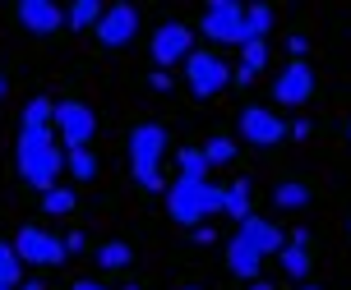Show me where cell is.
<instances>
[{"label": "cell", "mask_w": 351, "mask_h": 290, "mask_svg": "<svg viewBox=\"0 0 351 290\" xmlns=\"http://www.w3.org/2000/svg\"><path fill=\"white\" fill-rule=\"evenodd\" d=\"M231 74H236V69H231L222 55L213 51V47H194L190 60H185V83H190V92H194V97H204V102L227 92V88H231Z\"/></svg>", "instance_id": "obj_4"}, {"label": "cell", "mask_w": 351, "mask_h": 290, "mask_svg": "<svg viewBox=\"0 0 351 290\" xmlns=\"http://www.w3.org/2000/svg\"><path fill=\"white\" fill-rule=\"evenodd\" d=\"M0 286H23V263L14 254V239H0Z\"/></svg>", "instance_id": "obj_25"}, {"label": "cell", "mask_w": 351, "mask_h": 290, "mask_svg": "<svg viewBox=\"0 0 351 290\" xmlns=\"http://www.w3.org/2000/svg\"><path fill=\"white\" fill-rule=\"evenodd\" d=\"M97 18H102V5H97V0H74L70 5V28L74 33H93Z\"/></svg>", "instance_id": "obj_26"}, {"label": "cell", "mask_w": 351, "mask_h": 290, "mask_svg": "<svg viewBox=\"0 0 351 290\" xmlns=\"http://www.w3.org/2000/svg\"><path fill=\"white\" fill-rule=\"evenodd\" d=\"M300 290H324V286H300Z\"/></svg>", "instance_id": "obj_32"}, {"label": "cell", "mask_w": 351, "mask_h": 290, "mask_svg": "<svg viewBox=\"0 0 351 290\" xmlns=\"http://www.w3.org/2000/svg\"><path fill=\"white\" fill-rule=\"evenodd\" d=\"M263 65H268V42H245L241 47V69L231 74L236 83H250V79H259Z\"/></svg>", "instance_id": "obj_19"}, {"label": "cell", "mask_w": 351, "mask_h": 290, "mask_svg": "<svg viewBox=\"0 0 351 290\" xmlns=\"http://www.w3.org/2000/svg\"><path fill=\"white\" fill-rule=\"evenodd\" d=\"M14 254L23 267H60L70 249H65V239L51 235V230H42V226H23L14 235Z\"/></svg>", "instance_id": "obj_8"}, {"label": "cell", "mask_w": 351, "mask_h": 290, "mask_svg": "<svg viewBox=\"0 0 351 290\" xmlns=\"http://www.w3.org/2000/svg\"><path fill=\"white\" fill-rule=\"evenodd\" d=\"M139 23H143L139 10H134L130 0H116V5H106V10H102L93 37H97V47H102V51H121V47H130V42L139 37Z\"/></svg>", "instance_id": "obj_7"}, {"label": "cell", "mask_w": 351, "mask_h": 290, "mask_svg": "<svg viewBox=\"0 0 351 290\" xmlns=\"http://www.w3.org/2000/svg\"><path fill=\"white\" fill-rule=\"evenodd\" d=\"M14 18H19V28L28 37H37V42H47V37H56L65 28V10L56 0H23V5H14Z\"/></svg>", "instance_id": "obj_11"}, {"label": "cell", "mask_w": 351, "mask_h": 290, "mask_svg": "<svg viewBox=\"0 0 351 290\" xmlns=\"http://www.w3.org/2000/svg\"><path fill=\"white\" fill-rule=\"evenodd\" d=\"M278 263H282V272L291 276V281H305V276L315 272V249L310 244H296V239H287L278 249Z\"/></svg>", "instance_id": "obj_16"}, {"label": "cell", "mask_w": 351, "mask_h": 290, "mask_svg": "<svg viewBox=\"0 0 351 290\" xmlns=\"http://www.w3.org/2000/svg\"><path fill=\"white\" fill-rule=\"evenodd\" d=\"M42 212H51V217H74L79 212V194L70 185H56L42 194Z\"/></svg>", "instance_id": "obj_22"}, {"label": "cell", "mask_w": 351, "mask_h": 290, "mask_svg": "<svg viewBox=\"0 0 351 290\" xmlns=\"http://www.w3.org/2000/svg\"><path fill=\"white\" fill-rule=\"evenodd\" d=\"M250 212H254V185L250 180H231L227 185V217L245 222Z\"/></svg>", "instance_id": "obj_21"}, {"label": "cell", "mask_w": 351, "mask_h": 290, "mask_svg": "<svg viewBox=\"0 0 351 290\" xmlns=\"http://www.w3.org/2000/svg\"><path fill=\"white\" fill-rule=\"evenodd\" d=\"M125 290H139V286H125Z\"/></svg>", "instance_id": "obj_34"}, {"label": "cell", "mask_w": 351, "mask_h": 290, "mask_svg": "<svg viewBox=\"0 0 351 290\" xmlns=\"http://www.w3.org/2000/svg\"><path fill=\"white\" fill-rule=\"evenodd\" d=\"M0 290H14V286H0Z\"/></svg>", "instance_id": "obj_35"}, {"label": "cell", "mask_w": 351, "mask_h": 290, "mask_svg": "<svg viewBox=\"0 0 351 290\" xmlns=\"http://www.w3.org/2000/svg\"><path fill=\"white\" fill-rule=\"evenodd\" d=\"M19 290H47V286H42V281H23Z\"/></svg>", "instance_id": "obj_29"}, {"label": "cell", "mask_w": 351, "mask_h": 290, "mask_svg": "<svg viewBox=\"0 0 351 290\" xmlns=\"http://www.w3.org/2000/svg\"><path fill=\"white\" fill-rule=\"evenodd\" d=\"M93 258H97L102 272H125V267L134 263V244H130V239H102Z\"/></svg>", "instance_id": "obj_17"}, {"label": "cell", "mask_w": 351, "mask_h": 290, "mask_svg": "<svg viewBox=\"0 0 351 290\" xmlns=\"http://www.w3.org/2000/svg\"><path fill=\"white\" fill-rule=\"evenodd\" d=\"M204 157H208V171H217V166H231L236 157H241V143L227 134H217L213 143H204Z\"/></svg>", "instance_id": "obj_24"}, {"label": "cell", "mask_w": 351, "mask_h": 290, "mask_svg": "<svg viewBox=\"0 0 351 290\" xmlns=\"http://www.w3.org/2000/svg\"><path fill=\"white\" fill-rule=\"evenodd\" d=\"M148 51H153L158 65H185L190 51H194V28H190V23H180V18L162 23L158 33L148 37Z\"/></svg>", "instance_id": "obj_9"}, {"label": "cell", "mask_w": 351, "mask_h": 290, "mask_svg": "<svg viewBox=\"0 0 351 290\" xmlns=\"http://www.w3.org/2000/svg\"><path fill=\"white\" fill-rule=\"evenodd\" d=\"M222 263H227V272L241 276V281H259V272H263V254H254V249H250L241 235L227 239V254H222Z\"/></svg>", "instance_id": "obj_15"}, {"label": "cell", "mask_w": 351, "mask_h": 290, "mask_svg": "<svg viewBox=\"0 0 351 290\" xmlns=\"http://www.w3.org/2000/svg\"><path fill=\"white\" fill-rule=\"evenodd\" d=\"M287 134L291 129H287V120L278 111H268V106H245L241 111V138L254 143V148H278Z\"/></svg>", "instance_id": "obj_10"}, {"label": "cell", "mask_w": 351, "mask_h": 290, "mask_svg": "<svg viewBox=\"0 0 351 290\" xmlns=\"http://www.w3.org/2000/svg\"><path fill=\"white\" fill-rule=\"evenodd\" d=\"M176 180H185V185H208L213 171H208L204 148H180V171H176Z\"/></svg>", "instance_id": "obj_18"}, {"label": "cell", "mask_w": 351, "mask_h": 290, "mask_svg": "<svg viewBox=\"0 0 351 290\" xmlns=\"http://www.w3.org/2000/svg\"><path fill=\"white\" fill-rule=\"evenodd\" d=\"M347 138H351V124H347Z\"/></svg>", "instance_id": "obj_36"}, {"label": "cell", "mask_w": 351, "mask_h": 290, "mask_svg": "<svg viewBox=\"0 0 351 290\" xmlns=\"http://www.w3.org/2000/svg\"><path fill=\"white\" fill-rule=\"evenodd\" d=\"M208 212H227V189L222 185H185V180H176L167 185V217L176 226H185V230H199Z\"/></svg>", "instance_id": "obj_3"}, {"label": "cell", "mask_w": 351, "mask_h": 290, "mask_svg": "<svg viewBox=\"0 0 351 290\" xmlns=\"http://www.w3.org/2000/svg\"><path fill=\"white\" fill-rule=\"evenodd\" d=\"M14 166L19 180L37 194L65 185L60 171H65V153L56 143V129H37V124H19V143H14Z\"/></svg>", "instance_id": "obj_1"}, {"label": "cell", "mask_w": 351, "mask_h": 290, "mask_svg": "<svg viewBox=\"0 0 351 290\" xmlns=\"http://www.w3.org/2000/svg\"><path fill=\"white\" fill-rule=\"evenodd\" d=\"M273 33V5H250L245 10V42H268Z\"/></svg>", "instance_id": "obj_23"}, {"label": "cell", "mask_w": 351, "mask_h": 290, "mask_svg": "<svg viewBox=\"0 0 351 290\" xmlns=\"http://www.w3.org/2000/svg\"><path fill=\"white\" fill-rule=\"evenodd\" d=\"M0 97H5V74H0Z\"/></svg>", "instance_id": "obj_31"}, {"label": "cell", "mask_w": 351, "mask_h": 290, "mask_svg": "<svg viewBox=\"0 0 351 290\" xmlns=\"http://www.w3.org/2000/svg\"><path fill=\"white\" fill-rule=\"evenodd\" d=\"M180 290H199V286H180Z\"/></svg>", "instance_id": "obj_33"}, {"label": "cell", "mask_w": 351, "mask_h": 290, "mask_svg": "<svg viewBox=\"0 0 351 290\" xmlns=\"http://www.w3.org/2000/svg\"><path fill=\"white\" fill-rule=\"evenodd\" d=\"M250 290H273V286H268V281H254V286H250Z\"/></svg>", "instance_id": "obj_30"}, {"label": "cell", "mask_w": 351, "mask_h": 290, "mask_svg": "<svg viewBox=\"0 0 351 290\" xmlns=\"http://www.w3.org/2000/svg\"><path fill=\"white\" fill-rule=\"evenodd\" d=\"M310 97H315V69H310V60H291L273 79V102L278 106H305Z\"/></svg>", "instance_id": "obj_12"}, {"label": "cell", "mask_w": 351, "mask_h": 290, "mask_svg": "<svg viewBox=\"0 0 351 290\" xmlns=\"http://www.w3.org/2000/svg\"><path fill=\"white\" fill-rule=\"evenodd\" d=\"M315 198H319V189L305 175H287V180L273 185V207H282V212H300V207H310Z\"/></svg>", "instance_id": "obj_14"}, {"label": "cell", "mask_w": 351, "mask_h": 290, "mask_svg": "<svg viewBox=\"0 0 351 290\" xmlns=\"http://www.w3.org/2000/svg\"><path fill=\"white\" fill-rule=\"evenodd\" d=\"M236 235L245 239L254 254H263V258H268V254H278L282 244H287L278 226H273V222H263V217H254V212H250L245 222H236Z\"/></svg>", "instance_id": "obj_13"}, {"label": "cell", "mask_w": 351, "mask_h": 290, "mask_svg": "<svg viewBox=\"0 0 351 290\" xmlns=\"http://www.w3.org/2000/svg\"><path fill=\"white\" fill-rule=\"evenodd\" d=\"M199 33L208 37L213 47H245V5L213 0L204 10V18H199Z\"/></svg>", "instance_id": "obj_6"}, {"label": "cell", "mask_w": 351, "mask_h": 290, "mask_svg": "<svg viewBox=\"0 0 351 290\" xmlns=\"http://www.w3.org/2000/svg\"><path fill=\"white\" fill-rule=\"evenodd\" d=\"M97 111L79 97H65V102H56V143H65V153H79V148H93V138H97Z\"/></svg>", "instance_id": "obj_5"}, {"label": "cell", "mask_w": 351, "mask_h": 290, "mask_svg": "<svg viewBox=\"0 0 351 290\" xmlns=\"http://www.w3.org/2000/svg\"><path fill=\"white\" fill-rule=\"evenodd\" d=\"M70 290H111V286H102V281H88V276H84V281H74Z\"/></svg>", "instance_id": "obj_28"}, {"label": "cell", "mask_w": 351, "mask_h": 290, "mask_svg": "<svg viewBox=\"0 0 351 290\" xmlns=\"http://www.w3.org/2000/svg\"><path fill=\"white\" fill-rule=\"evenodd\" d=\"M65 171H70V180H79V185H88V180H97V175H102V157L93 153V148H79V153H65Z\"/></svg>", "instance_id": "obj_20"}, {"label": "cell", "mask_w": 351, "mask_h": 290, "mask_svg": "<svg viewBox=\"0 0 351 290\" xmlns=\"http://www.w3.org/2000/svg\"><path fill=\"white\" fill-rule=\"evenodd\" d=\"M167 143H171V134H167L162 120H139V124L130 129V171H134V185L148 189V194L167 189V180H162Z\"/></svg>", "instance_id": "obj_2"}, {"label": "cell", "mask_w": 351, "mask_h": 290, "mask_svg": "<svg viewBox=\"0 0 351 290\" xmlns=\"http://www.w3.org/2000/svg\"><path fill=\"white\" fill-rule=\"evenodd\" d=\"M148 88H158V92H167V88H171V74H148Z\"/></svg>", "instance_id": "obj_27"}]
</instances>
